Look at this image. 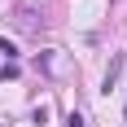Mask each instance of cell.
I'll use <instances>...</instances> for the list:
<instances>
[{
	"label": "cell",
	"instance_id": "obj_1",
	"mask_svg": "<svg viewBox=\"0 0 127 127\" xmlns=\"http://www.w3.org/2000/svg\"><path fill=\"white\" fill-rule=\"evenodd\" d=\"M66 127H83V114H70V118H66Z\"/></svg>",
	"mask_w": 127,
	"mask_h": 127
}]
</instances>
